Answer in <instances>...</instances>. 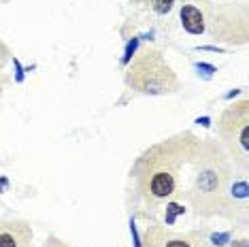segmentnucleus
Wrapping results in <instances>:
<instances>
[{
	"label": "nucleus",
	"instance_id": "nucleus-1",
	"mask_svg": "<svg viewBox=\"0 0 249 247\" xmlns=\"http://www.w3.org/2000/svg\"><path fill=\"white\" fill-rule=\"evenodd\" d=\"M200 149L202 141L192 132L175 134L147 149L134 171L141 198L149 207L183 200Z\"/></svg>",
	"mask_w": 249,
	"mask_h": 247
},
{
	"label": "nucleus",
	"instance_id": "nucleus-2",
	"mask_svg": "<svg viewBox=\"0 0 249 247\" xmlns=\"http://www.w3.org/2000/svg\"><path fill=\"white\" fill-rule=\"evenodd\" d=\"M232 181V160L215 141H202L185 200L198 215H226L228 185Z\"/></svg>",
	"mask_w": 249,
	"mask_h": 247
},
{
	"label": "nucleus",
	"instance_id": "nucleus-3",
	"mask_svg": "<svg viewBox=\"0 0 249 247\" xmlns=\"http://www.w3.org/2000/svg\"><path fill=\"white\" fill-rule=\"evenodd\" d=\"M126 83L130 89L139 94H149V96L173 94L179 89L177 75L168 66V62L164 60V55L156 49H147L130 62Z\"/></svg>",
	"mask_w": 249,
	"mask_h": 247
},
{
	"label": "nucleus",
	"instance_id": "nucleus-4",
	"mask_svg": "<svg viewBox=\"0 0 249 247\" xmlns=\"http://www.w3.org/2000/svg\"><path fill=\"white\" fill-rule=\"evenodd\" d=\"M217 132L222 139V147L228 158L247 171L249 164V103L243 98L241 103L230 105L219 115Z\"/></svg>",
	"mask_w": 249,
	"mask_h": 247
},
{
	"label": "nucleus",
	"instance_id": "nucleus-5",
	"mask_svg": "<svg viewBox=\"0 0 249 247\" xmlns=\"http://www.w3.org/2000/svg\"><path fill=\"white\" fill-rule=\"evenodd\" d=\"M145 247H209L196 232H179L168 226H147Z\"/></svg>",
	"mask_w": 249,
	"mask_h": 247
},
{
	"label": "nucleus",
	"instance_id": "nucleus-6",
	"mask_svg": "<svg viewBox=\"0 0 249 247\" xmlns=\"http://www.w3.org/2000/svg\"><path fill=\"white\" fill-rule=\"evenodd\" d=\"M32 228L24 220H0V247H30Z\"/></svg>",
	"mask_w": 249,
	"mask_h": 247
},
{
	"label": "nucleus",
	"instance_id": "nucleus-7",
	"mask_svg": "<svg viewBox=\"0 0 249 247\" xmlns=\"http://www.w3.org/2000/svg\"><path fill=\"white\" fill-rule=\"evenodd\" d=\"M181 24L190 35H202L205 32V18H202L200 9L194 4H185L181 9Z\"/></svg>",
	"mask_w": 249,
	"mask_h": 247
},
{
	"label": "nucleus",
	"instance_id": "nucleus-8",
	"mask_svg": "<svg viewBox=\"0 0 249 247\" xmlns=\"http://www.w3.org/2000/svg\"><path fill=\"white\" fill-rule=\"evenodd\" d=\"M147 2H151V7H154L158 13H168L175 0H147Z\"/></svg>",
	"mask_w": 249,
	"mask_h": 247
},
{
	"label": "nucleus",
	"instance_id": "nucleus-9",
	"mask_svg": "<svg viewBox=\"0 0 249 247\" xmlns=\"http://www.w3.org/2000/svg\"><path fill=\"white\" fill-rule=\"evenodd\" d=\"M43 247H72V245L71 243H64V241H60V239H55V237H52V239L45 241Z\"/></svg>",
	"mask_w": 249,
	"mask_h": 247
},
{
	"label": "nucleus",
	"instance_id": "nucleus-10",
	"mask_svg": "<svg viewBox=\"0 0 249 247\" xmlns=\"http://www.w3.org/2000/svg\"><path fill=\"white\" fill-rule=\"evenodd\" d=\"M7 60H9V49H7V45L0 41V69L7 64Z\"/></svg>",
	"mask_w": 249,
	"mask_h": 247
},
{
	"label": "nucleus",
	"instance_id": "nucleus-11",
	"mask_svg": "<svg viewBox=\"0 0 249 247\" xmlns=\"http://www.w3.org/2000/svg\"><path fill=\"white\" fill-rule=\"evenodd\" d=\"M134 2H147V0H134Z\"/></svg>",
	"mask_w": 249,
	"mask_h": 247
}]
</instances>
